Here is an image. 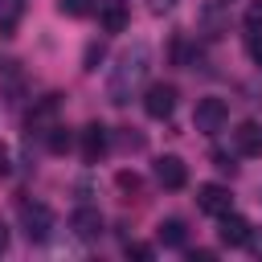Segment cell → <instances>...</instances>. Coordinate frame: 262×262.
Returning <instances> with one entry per match:
<instances>
[{
	"mask_svg": "<svg viewBox=\"0 0 262 262\" xmlns=\"http://www.w3.org/2000/svg\"><path fill=\"white\" fill-rule=\"evenodd\" d=\"M45 147H49L53 156H66V151L74 147V135H70V131L61 127V123H53V127L45 131Z\"/></svg>",
	"mask_w": 262,
	"mask_h": 262,
	"instance_id": "14",
	"label": "cell"
},
{
	"mask_svg": "<svg viewBox=\"0 0 262 262\" xmlns=\"http://www.w3.org/2000/svg\"><path fill=\"white\" fill-rule=\"evenodd\" d=\"M147 74H151V45L147 41H135L131 49L119 53V61H115V70L106 78V98L115 106H127L139 94V86L147 82Z\"/></svg>",
	"mask_w": 262,
	"mask_h": 262,
	"instance_id": "1",
	"label": "cell"
},
{
	"mask_svg": "<svg viewBox=\"0 0 262 262\" xmlns=\"http://www.w3.org/2000/svg\"><path fill=\"white\" fill-rule=\"evenodd\" d=\"M172 4H176V0H151V12H168Z\"/></svg>",
	"mask_w": 262,
	"mask_h": 262,
	"instance_id": "25",
	"label": "cell"
},
{
	"mask_svg": "<svg viewBox=\"0 0 262 262\" xmlns=\"http://www.w3.org/2000/svg\"><path fill=\"white\" fill-rule=\"evenodd\" d=\"M8 172H12V156H8V147L0 143V180H4Z\"/></svg>",
	"mask_w": 262,
	"mask_h": 262,
	"instance_id": "22",
	"label": "cell"
},
{
	"mask_svg": "<svg viewBox=\"0 0 262 262\" xmlns=\"http://www.w3.org/2000/svg\"><path fill=\"white\" fill-rule=\"evenodd\" d=\"M4 250H8V225L0 221V254H4Z\"/></svg>",
	"mask_w": 262,
	"mask_h": 262,
	"instance_id": "26",
	"label": "cell"
},
{
	"mask_svg": "<svg viewBox=\"0 0 262 262\" xmlns=\"http://www.w3.org/2000/svg\"><path fill=\"white\" fill-rule=\"evenodd\" d=\"M98 20H102L106 33H123V29H127V8H123V0H106L102 12H98Z\"/></svg>",
	"mask_w": 262,
	"mask_h": 262,
	"instance_id": "13",
	"label": "cell"
},
{
	"mask_svg": "<svg viewBox=\"0 0 262 262\" xmlns=\"http://www.w3.org/2000/svg\"><path fill=\"white\" fill-rule=\"evenodd\" d=\"M53 225H57V217H53L49 205H41V201H20V229H25L29 242H45V237L53 233Z\"/></svg>",
	"mask_w": 262,
	"mask_h": 262,
	"instance_id": "2",
	"label": "cell"
},
{
	"mask_svg": "<svg viewBox=\"0 0 262 262\" xmlns=\"http://www.w3.org/2000/svg\"><path fill=\"white\" fill-rule=\"evenodd\" d=\"M98 57H102V45H90V49H86V66H82V70H94V61H98Z\"/></svg>",
	"mask_w": 262,
	"mask_h": 262,
	"instance_id": "23",
	"label": "cell"
},
{
	"mask_svg": "<svg viewBox=\"0 0 262 262\" xmlns=\"http://www.w3.org/2000/svg\"><path fill=\"white\" fill-rule=\"evenodd\" d=\"M196 209L209 213V217H221V213L233 209V196H229L225 184H196Z\"/></svg>",
	"mask_w": 262,
	"mask_h": 262,
	"instance_id": "5",
	"label": "cell"
},
{
	"mask_svg": "<svg viewBox=\"0 0 262 262\" xmlns=\"http://www.w3.org/2000/svg\"><path fill=\"white\" fill-rule=\"evenodd\" d=\"M188 258H192V262H209V258H213V250H192Z\"/></svg>",
	"mask_w": 262,
	"mask_h": 262,
	"instance_id": "24",
	"label": "cell"
},
{
	"mask_svg": "<svg viewBox=\"0 0 262 262\" xmlns=\"http://www.w3.org/2000/svg\"><path fill=\"white\" fill-rule=\"evenodd\" d=\"M70 229H74V237H82V242H98V237H102V213H98L94 205H78V209L70 213Z\"/></svg>",
	"mask_w": 262,
	"mask_h": 262,
	"instance_id": "6",
	"label": "cell"
},
{
	"mask_svg": "<svg viewBox=\"0 0 262 262\" xmlns=\"http://www.w3.org/2000/svg\"><path fill=\"white\" fill-rule=\"evenodd\" d=\"M225 119H229V102L225 98H196V111H192V127L201 131V135H217L221 127H225Z\"/></svg>",
	"mask_w": 262,
	"mask_h": 262,
	"instance_id": "3",
	"label": "cell"
},
{
	"mask_svg": "<svg viewBox=\"0 0 262 262\" xmlns=\"http://www.w3.org/2000/svg\"><path fill=\"white\" fill-rule=\"evenodd\" d=\"M233 147H237L242 156H262V127H258L254 119L237 123V131H233Z\"/></svg>",
	"mask_w": 262,
	"mask_h": 262,
	"instance_id": "11",
	"label": "cell"
},
{
	"mask_svg": "<svg viewBox=\"0 0 262 262\" xmlns=\"http://www.w3.org/2000/svg\"><path fill=\"white\" fill-rule=\"evenodd\" d=\"M143 111H147V119H172V111H176V86H172V82H156V86H147V94H143Z\"/></svg>",
	"mask_w": 262,
	"mask_h": 262,
	"instance_id": "4",
	"label": "cell"
},
{
	"mask_svg": "<svg viewBox=\"0 0 262 262\" xmlns=\"http://www.w3.org/2000/svg\"><path fill=\"white\" fill-rule=\"evenodd\" d=\"M151 254H156V250H151V246H143V242H131V246H127V258H143V262H147Z\"/></svg>",
	"mask_w": 262,
	"mask_h": 262,
	"instance_id": "21",
	"label": "cell"
},
{
	"mask_svg": "<svg viewBox=\"0 0 262 262\" xmlns=\"http://www.w3.org/2000/svg\"><path fill=\"white\" fill-rule=\"evenodd\" d=\"M213 168H221V172H229V176L237 172V164H233V156H229V151H213Z\"/></svg>",
	"mask_w": 262,
	"mask_h": 262,
	"instance_id": "19",
	"label": "cell"
},
{
	"mask_svg": "<svg viewBox=\"0 0 262 262\" xmlns=\"http://www.w3.org/2000/svg\"><path fill=\"white\" fill-rule=\"evenodd\" d=\"M156 237H160V246H168V250H184L188 229H184V221H180V217H164V221L156 225Z\"/></svg>",
	"mask_w": 262,
	"mask_h": 262,
	"instance_id": "12",
	"label": "cell"
},
{
	"mask_svg": "<svg viewBox=\"0 0 262 262\" xmlns=\"http://www.w3.org/2000/svg\"><path fill=\"white\" fill-rule=\"evenodd\" d=\"M242 25H246L250 33H262V0H250V4H246V16H242Z\"/></svg>",
	"mask_w": 262,
	"mask_h": 262,
	"instance_id": "18",
	"label": "cell"
},
{
	"mask_svg": "<svg viewBox=\"0 0 262 262\" xmlns=\"http://www.w3.org/2000/svg\"><path fill=\"white\" fill-rule=\"evenodd\" d=\"M217 237H221V246H246V242H250V221L237 217V213H221Z\"/></svg>",
	"mask_w": 262,
	"mask_h": 262,
	"instance_id": "10",
	"label": "cell"
},
{
	"mask_svg": "<svg viewBox=\"0 0 262 262\" xmlns=\"http://www.w3.org/2000/svg\"><path fill=\"white\" fill-rule=\"evenodd\" d=\"M98 0H57V12L61 16H90Z\"/></svg>",
	"mask_w": 262,
	"mask_h": 262,
	"instance_id": "17",
	"label": "cell"
},
{
	"mask_svg": "<svg viewBox=\"0 0 262 262\" xmlns=\"http://www.w3.org/2000/svg\"><path fill=\"white\" fill-rule=\"evenodd\" d=\"M246 49H250V57H254V66L262 70V33H250V41H246Z\"/></svg>",
	"mask_w": 262,
	"mask_h": 262,
	"instance_id": "20",
	"label": "cell"
},
{
	"mask_svg": "<svg viewBox=\"0 0 262 262\" xmlns=\"http://www.w3.org/2000/svg\"><path fill=\"white\" fill-rule=\"evenodd\" d=\"M102 156H106V127L102 123H86L82 127V160L98 164Z\"/></svg>",
	"mask_w": 262,
	"mask_h": 262,
	"instance_id": "9",
	"label": "cell"
},
{
	"mask_svg": "<svg viewBox=\"0 0 262 262\" xmlns=\"http://www.w3.org/2000/svg\"><path fill=\"white\" fill-rule=\"evenodd\" d=\"M20 8H25V0H4V12H0V33H4V37L16 33V16H20Z\"/></svg>",
	"mask_w": 262,
	"mask_h": 262,
	"instance_id": "15",
	"label": "cell"
},
{
	"mask_svg": "<svg viewBox=\"0 0 262 262\" xmlns=\"http://www.w3.org/2000/svg\"><path fill=\"white\" fill-rule=\"evenodd\" d=\"M156 180H160L164 188H184V184H188L184 160H180V156H160V160H156Z\"/></svg>",
	"mask_w": 262,
	"mask_h": 262,
	"instance_id": "7",
	"label": "cell"
},
{
	"mask_svg": "<svg viewBox=\"0 0 262 262\" xmlns=\"http://www.w3.org/2000/svg\"><path fill=\"white\" fill-rule=\"evenodd\" d=\"M115 184H119V192H127V201H139V192H143V180L135 172H119Z\"/></svg>",
	"mask_w": 262,
	"mask_h": 262,
	"instance_id": "16",
	"label": "cell"
},
{
	"mask_svg": "<svg viewBox=\"0 0 262 262\" xmlns=\"http://www.w3.org/2000/svg\"><path fill=\"white\" fill-rule=\"evenodd\" d=\"M57 106H61V102H57V94H45V98L29 111V131H33V135H45V131L57 123Z\"/></svg>",
	"mask_w": 262,
	"mask_h": 262,
	"instance_id": "8",
	"label": "cell"
}]
</instances>
